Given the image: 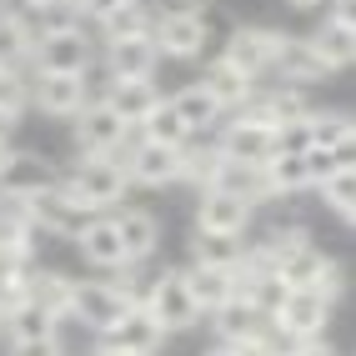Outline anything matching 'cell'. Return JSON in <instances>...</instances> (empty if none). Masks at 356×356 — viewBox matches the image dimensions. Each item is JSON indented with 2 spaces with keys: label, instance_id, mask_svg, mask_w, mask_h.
Listing matches in <instances>:
<instances>
[{
  "label": "cell",
  "instance_id": "39",
  "mask_svg": "<svg viewBox=\"0 0 356 356\" xmlns=\"http://www.w3.org/2000/svg\"><path fill=\"white\" fill-rule=\"evenodd\" d=\"M10 356H65L60 331H56V337H35V341H15V346H10Z\"/></svg>",
  "mask_w": 356,
  "mask_h": 356
},
{
  "label": "cell",
  "instance_id": "6",
  "mask_svg": "<svg viewBox=\"0 0 356 356\" xmlns=\"http://www.w3.org/2000/svg\"><path fill=\"white\" fill-rule=\"evenodd\" d=\"M70 126H76V151H81V156H121L131 140H136V131H131L106 101H96V96L86 101V111H81Z\"/></svg>",
  "mask_w": 356,
  "mask_h": 356
},
{
  "label": "cell",
  "instance_id": "40",
  "mask_svg": "<svg viewBox=\"0 0 356 356\" xmlns=\"http://www.w3.org/2000/svg\"><path fill=\"white\" fill-rule=\"evenodd\" d=\"M115 6H126V0H76V15H81V26H101Z\"/></svg>",
  "mask_w": 356,
  "mask_h": 356
},
{
  "label": "cell",
  "instance_id": "42",
  "mask_svg": "<svg viewBox=\"0 0 356 356\" xmlns=\"http://www.w3.org/2000/svg\"><path fill=\"white\" fill-rule=\"evenodd\" d=\"M10 161H15V146H10V140H0V181H6V171H10Z\"/></svg>",
  "mask_w": 356,
  "mask_h": 356
},
{
  "label": "cell",
  "instance_id": "3",
  "mask_svg": "<svg viewBox=\"0 0 356 356\" xmlns=\"http://www.w3.org/2000/svg\"><path fill=\"white\" fill-rule=\"evenodd\" d=\"M96 65V40L86 35V26H70L56 35H35L31 51V76H86Z\"/></svg>",
  "mask_w": 356,
  "mask_h": 356
},
{
  "label": "cell",
  "instance_id": "20",
  "mask_svg": "<svg viewBox=\"0 0 356 356\" xmlns=\"http://www.w3.org/2000/svg\"><path fill=\"white\" fill-rule=\"evenodd\" d=\"M96 101H106V106L136 131V126L146 121V115H151L165 96H161V86H156V81H106V90H101Z\"/></svg>",
  "mask_w": 356,
  "mask_h": 356
},
{
  "label": "cell",
  "instance_id": "45",
  "mask_svg": "<svg viewBox=\"0 0 356 356\" xmlns=\"http://www.w3.org/2000/svg\"><path fill=\"white\" fill-rule=\"evenodd\" d=\"M96 356H121V351H106V346H96Z\"/></svg>",
  "mask_w": 356,
  "mask_h": 356
},
{
  "label": "cell",
  "instance_id": "12",
  "mask_svg": "<svg viewBox=\"0 0 356 356\" xmlns=\"http://www.w3.org/2000/svg\"><path fill=\"white\" fill-rule=\"evenodd\" d=\"M331 312H337V301L321 296V291H286V301H281V312L271 321L281 331H291L296 341H316V337H326Z\"/></svg>",
  "mask_w": 356,
  "mask_h": 356
},
{
  "label": "cell",
  "instance_id": "26",
  "mask_svg": "<svg viewBox=\"0 0 356 356\" xmlns=\"http://www.w3.org/2000/svg\"><path fill=\"white\" fill-rule=\"evenodd\" d=\"M165 101H171V111L181 115V126L191 131V140H196V136H211V131L226 121V111L211 101L201 86H186V90H176V96H165Z\"/></svg>",
  "mask_w": 356,
  "mask_h": 356
},
{
  "label": "cell",
  "instance_id": "22",
  "mask_svg": "<svg viewBox=\"0 0 356 356\" xmlns=\"http://www.w3.org/2000/svg\"><path fill=\"white\" fill-rule=\"evenodd\" d=\"M261 186H266V201L306 196V191H312V176H306V151H301V156L271 151L266 161H261Z\"/></svg>",
  "mask_w": 356,
  "mask_h": 356
},
{
  "label": "cell",
  "instance_id": "27",
  "mask_svg": "<svg viewBox=\"0 0 356 356\" xmlns=\"http://www.w3.org/2000/svg\"><path fill=\"white\" fill-rule=\"evenodd\" d=\"M241 261H246V236H211V231L191 236V266L241 271Z\"/></svg>",
  "mask_w": 356,
  "mask_h": 356
},
{
  "label": "cell",
  "instance_id": "24",
  "mask_svg": "<svg viewBox=\"0 0 356 356\" xmlns=\"http://www.w3.org/2000/svg\"><path fill=\"white\" fill-rule=\"evenodd\" d=\"M31 51H35L31 20L10 6H0V70H31Z\"/></svg>",
  "mask_w": 356,
  "mask_h": 356
},
{
  "label": "cell",
  "instance_id": "7",
  "mask_svg": "<svg viewBox=\"0 0 356 356\" xmlns=\"http://www.w3.org/2000/svg\"><path fill=\"white\" fill-rule=\"evenodd\" d=\"M281 35H286V31H271V26H236V31L226 35L221 60H226V65H236L246 81H256V86H261V81L271 76V65H276Z\"/></svg>",
  "mask_w": 356,
  "mask_h": 356
},
{
  "label": "cell",
  "instance_id": "25",
  "mask_svg": "<svg viewBox=\"0 0 356 356\" xmlns=\"http://www.w3.org/2000/svg\"><path fill=\"white\" fill-rule=\"evenodd\" d=\"M186 276V291L201 306V316H211L216 306H226L236 296V271H216V266H181Z\"/></svg>",
  "mask_w": 356,
  "mask_h": 356
},
{
  "label": "cell",
  "instance_id": "36",
  "mask_svg": "<svg viewBox=\"0 0 356 356\" xmlns=\"http://www.w3.org/2000/svg\"><path fill=\"white\" fill-rule=\"evenodd\" d=\"M356 146H346V151H306V176H312V191H316V186L326 181V176H337V171H351V165H356V156H351Z\"/></svg>",
  "mask_w": 356,
  "mask_h": 356
},
{
  "label": "cell",
  "instance_id": "21",
  "mask_svg": "<svg viewBox=\"0 0 356 356\" xmlns=\"http://www.w3.org/2000/svg\"><path fill=\"white\" fill-rule=\"evenodd\" d=\"M306 45L316 51V60L337 76V70H351V60H356V26L351 20H337V15H326L321 26L306 35Z\"/></svg>",
  "mask_w": 356,
  "mask_h": 356
},
{
  "label": "cell",
  "instance_id": "9",
  "mask_svg": "<svg viewBox=\"0 0 356 356\" xmlns=\"http://www.w3.org/2000/svg\"><path fill=\"white\" fill-rule=\"evenodd\" d=\"M186 151V146H181ZM181 151L176 146H156V140H131L121 151V165H126V181L131 186H176L181 181Z\"/></svg>",
  "mask_w": 356,
  "mask_h": 356
},
{
  "label": "cell",
  "instance_id": "10",
  "mask_svg": "<svg viewBox=\"0 0 356 356\" xmlns=\"http://www.w3.org/2000/svg\"><path fill=\"white\" fill-rule=\"evenodd\" d=\"M26 81H31V106L40 115H56V121H76L90 101L86 76H26Z\"/></svg>",
  "mask_w": 356,
  "mask_h": 356
},
{
  "label": "cell",
  "instance_id": "38",
  "mask_svg": "<svg viewBox=\"0 0 356 356\" xmlns=\"http://www.w3.org/2000/svg\"><path fill=\"white\" fill-rule=\"evenodd\" d=\"M306 115H312V111H306ZM306 115H296V121H281V126H276V151H286V156L312 151V131H306Z\"/></svg>",
  "mask_w": 356,
  "mask_h": 356
},
{
  "label": "cell",
  "instance_id": "1",
  "mask_svg": "<svg viewBox=\"0 0 356 356\" xmlns=\"http://www.w3.org/2000/svg\"><path fill=\"white\" fill-rule=\"evenodd\" d=\"M60 191L76 206H86L90 216H106V211H115L126 201L131 181H126L121 156H76V165L60 171Z\"/></svg>",
  "mask_w": 356,
  "mask_h": 356
},
{
  "label": "cell",
  "instance_id": "17",
  "mask_svg": "<svg viewBox=\"0 0 356 356\" xmlns=\"http://www.w3.org/2000/svg\"><path fill=\"white\" fill-rule=\"evenodd\" d=\"M271 76H276L281 86H296V90H306V86H321V81H331V70L316 60V51L306 45V35H281V51H276Z\"/></svg>",
  "mask_w": 356,
  "mask_h": 356
},
{
  "label": "cell",
  "instance_id": "32",
  "mask_svg": "<svg viewBox=\"0 0 356 356\" xmlns=\"http://www.w3.org/2000/svg\"><path fill=\"white\" fill-rule=\"evenodd\" d=\"M151 6L146 0H126V6H115L106 20H101V40H126V35H151Z\"/></svg>",
  "mask_w": 356,
  "mask_h": 356
},
{
  "label": "cell",
  "instance_id": "46",
  "mask_svg": "<svg viewBox=\"0 0 356 356\" xmlns=\"http://www.w3.org/2000/svg\"><path fill=\"white\" fill-rule=\"evenodd\" d=\"M0 337H6V331H0Z\"/></svg>",
  "mask_w": 356,
  "mask_h": 356
},
{
  "label": "cell",
  "instance_id": "29",
  "mask_svg": "<svg viewBox=\"0 0 356 356\" xmlns=\"http://www.w3.org/2000/svg\"><path fill=\"white\" fill-rule=\"evenodd\" d=\"M306 131H312V146H316V151H346V146H356V121H351L346 111H321V106H312Z\"/></svg>",
  "mask_w": 356,
  "mask_h": 356
},
{
  "label": "cell",
  "instance_id": "41",
  "mask_svg": "<svg viewBox=\"0 0 356 356\" xmlns=\"http://www.w3.org/2000/svg\"><path fill=\"white\" fill-rule=\"evenodd\" d=\"M296 356H341V351L331 346L326 337H316V341H301V346H296Z\"/></svg>",
  "mask_w": 356,
  "mask_h": 356
},
{
  "label": "cell",
  "instance_id": "34",
  "mask_svg": "<svg viewBox=\"0 0 356 356\" xmlns=\"http://www.w3.org/2000/svg\"><path fill=\"white\" fill-rule=\"evenodd\" d=\"M136 136H140V140H156V146H176V151L191 146V131L181 126V115L171 111V101H161V106L146 115V121L136 126Z\"/></svg>",
  "mask_w": 356,
  "mask_h": 356
},
{
  "label": "cell",
  "instance_id": "19",
  "mask_svg": "<svg viewBox=\"0 0 356 356\" xmlns=\"http://www.w3.org/2000/svg\"><path fill=\"white\" fill-rule=\"evenodd\" d=\"M266 321H271V316H261L246 296H231L226 306L211 312V326H216V341H221V346H251V341H261Z\"/></svg>",
  "mask_w": 356,
  "mask_h": 356
},
{
  "label": "cell",
  "instance_id": "2",
  "mask_svg": "<svg viewBox=\"0 0 356 356\" xmlns=\"http://www.w3.org/2000/svg\"><path fill=\"white\" fill-rule=\"evenodd\" d=\"M151 40L161 60H201L206 56V40H211V20L196 6H176V10H156L151 15Z\"/></svg>",
  "mask_w": 356,
  "mask_h": 356
},
{
  "label": "cell",
  "instance_id": "31",
  "mask_svg": "<svg viewBox=\"0 0 356 356\" xmlns=\"http://www.w3.org/2000/svg\"><path fill=\"white\" fill-rule=\"evenodd\" d=\"M221 165H226V156L216 151V140H206V146H186L181 151V181H191L196 191H211V186L221 181Z\"/></svg>",
  "mask_w": 356,
  "mask_h": 356
},
{
  "label": "cell",
  "instance_id": "14",
  "mask_svg": "<svg viewBox=\"0 0 356 356\" xmlns=\"http://www.w3.org/2000/svg\"><path fill=\"white\" fill-rule=\"evenodd\" d=\"M216 151H221L226 161L261 165V161L276 151V131H271V126H256V121H241V115H226V121H221V136H216Z\"/></svg>",
  "mask_w": 356,
  "mask_h": 356
},
{
  "label": "cell",
  "instance_id": "23",
  "mask_svg": "<svg viewBox=\"0 0 356 356\" xmlns=\"http://www.w3.org/2000/svg\"><path fill=\"white\" fill-rule=\"evenodd\" d=\"M196 86H201L206 96L226 111V115H231V111H236V106H241V101L251 96V90H256V81H246L241 70L226 65L221 56H216V60H206V70H201V81H196Z\"/></svg>",
  "mask_w": 356,
  "mask_h": 356
},
{
  "label": "cell",
  "instance_id": "11",
  "mask_svg": "<svg viewBox=\"0 0 356 356\" xmlns=\"http://www.w3.org/2000/svg\"><path fill=\"white\" fill-rule=\"evenodd\" d=\"M196 231H211V236H246L251 221H256V206L211 186V191H196Z\"/></svg>",
  "mask_w": 356,
  "mask_h": 356
},
{
  "label": "cell",
  "instance_id": "35",
  "mask_svg": "<svg viewBox=\"0 0 356 356\" xmlns=\"http://www.w3.org/2000/svg\"><path fill=\"white\" fill-rule=\"evenodd\" d=\"M316 191H321V206H326L341 226H351V221H356V165H351V171L326 176Z\"/></svg>",
  "mask_w": 356,
  "mask_h": 356
},
{
  "label": "cell",
  "instance_id": "18",
  "mask_svg": "<svg viewBox=\"0 0 356 356\" xmlns=\"http://www.w3.org/2000/svg\"><path fill=\"white\" fill-rule=\"evenodd\" d=\"M76 251L101 271H121L126 266V246H121V231H115V216H90L81 231H76Z\"/></svg>",
  "mask_w": 356,
  "mask_h": 356
},
{
  "label": "cell",
  "instance_id": "28",
  "mask_svg": "<svg viewBox=\"0 0 356 356\" xmlns=\"http://www.w3.org/2000/svg\"><path fill=\"white\" fill-rule=\"evenodd\" d=\"M0 331H6V337H10V346L15 341H35V337H56V331H60V321L51 316V312H45V306L40 301H15L10 306V312L6 316H0Z\"/></svg>",
  "mask_w": 356,
  "mask_h": 356
},
{
  "label": "cell",
  "instance_id": "4",
  "mask_svg": "<svg viewBox=\"0 0 356 356\" xmlns=\"http://www.w3.org/2000/svg\"><path fill=\"white\" fill-rule=\"evenodd\" d=\"M131 306H136V301L115 286V281H76L65 321H76V326H86V331H96V337H106V331L121 321Z\"/></svg>",
  "mask_w": 356,
  "mask_h": 356
},
{
  "label": "cell",
  "instance_id": "16",
  "mask_svg": "<svg viewBox=\"0 0 356 356\" xmlns=\"http://www.w3.org/2000/svg\"><path fill=\"white\" fill-rule=\"evenodd\" d=\"M115 231H121V246H126V266H140L151 261L161 246V216L146 206H115Z\"/></svg>",
  "mask_w": 356,
  "mask_h": 356
},
{
  "label": "cell",
  "instance_id": "33",
  "mask_svg": "<svg viewBox=\"0 0 356 356\" xmlns=\"http://www.w3.org/2000/svg\"><path fill=\"white\" fill-rule=\"evenodd\" d=\"M70 291H76V276H65V271H35L31 276V301H40L56 321H65V312H70Z\"/></svg>",
  "mask_w": 356,
  "mask_h": 356
},
{
  "label": "cell",
  "instance_id": "13",
  "mask_svg": "<svg viewBox=\"0 0 356 356\" xmlns=\"http://www.w3.org/2000/svg\"><path fill=\"white\" fill-rule=\"evenodd\" d=\"M101 60H106L111 81H151L156 65H161V51H156L151 35H126V40H106Z\"/></svg>",
  "mask_w": 356,
  "mask_h": 356
},
{
  "label": "cell",
  "instance_id": "30",
  "mask_svg": "<svg viewBox=\"0 0 356 356\" xmlns=\"http://www.w3.org/2000/svg\"><path fill=\"white\" fill-rule=\"evenodd\" d=\"M60 171L45 156H35V151H15V161H10V171H6V191H15V196H26V191H40V186H51Z\"/></svg>",
  "mask_w": 356,
  "mask_h": 356
},
{
  "label": "cell",
  "instance_id": "15",
  "mask_svg": "<svg viewBox=\"0 0 356 356\" xmlns=\"http://www.w3.org/2000/svg\"><path fill=\"white\" fill-rule=\"evenodd\" d=\"M101 346L106 351H121V356H156L165 346V331L156 326V316L146 312V306H131V312L101 337Z\"/></svg>",
  "mask_w": 356,
  "mask_h": 356
},
{
  "label": "cell",
  "instance_id": "43",
  "mask_svg": "<svg viewBox=\"0 0 356 356\" xmlns=\"http://www.w3.org/2000/svg\"><path fill=\"white\" fill-rule=\"evenodd\" d=\"M291 10H326V0H286Z\"/></svg>",
  "mask_w": 356,
  "mask_h": 356
},
{
  "label": "cell",
  "instance_id": "5",
  "mask_svg": "<svg viewBox=\"0 0 356 356\" xmlns=\"http://www.w3.org/2000/svg\"><path fill=\"white\" fill-rule=\"evenodd\" d=\"M140 306H146V312L156 316V326L165 331V337H176V331H191V326L201 321V306L191 301V291H186L181 266H176V271H161L151 286H146Z\"/></svg>",
  "mask_w": 356,
  "mask_h": 356
},
{
  "label": "cell",
  "instance_id": "44",
  "mask_svg": "<svg viewBox=\"0 0 356 356\" xmlns=\"http://www.w3.org/2000/svg\"><path fill=\"white\" fill-rule=\"evenodd\" d=\"M201 356H241V351H236V346H221V341H216V346H211V351H201Z\"/></svg>",
  "mask_w": 356,
  "mask_h": 356
},
{
  "label": "cell",
  "instance_id": "37",
  "mask_svg": "<svg viewBox=\"0 0 356 356\" xmlns=\"http://www.w3.org/2000/svg\"><path fill=\"white\" fill-rule=\"evenodd\" d=\"M26 106H31V81L20 70H0V111L26 115Z\"/></svg>",
  "mask_w": 356,
  "mask_h": 356
},
{
  "label": "cell",
  "instance_id": "8",
  "mask_svg": "<svg viewBox=\"0 0 356 356\" xmlns=\"http://www.w3.org/2000/svg\"><path fill=\"white\" fill-rule=\"evenodd\" d=\"M20 201H26V211H31V226L45 231V236H70V241H76V231L90 221V211L76 206V201L60 191V176L51 186H40V191H26Z\"/></svg>",
  "mask_w": 356,
  "mask_h": 356
},
{
  "label": "cell",
  "instance_id": "47",
  "mask_svg": "<svg viewBox=\"0 0 356 356\" xmlns=\"http://www.w3.org/2000/svg\"><path fill=\"white\" fill-rule=\"evenodd\" d=\"M0 6H6V0H0Z\"/></svg>",
  "mask_w": 356,
  "mask_h": 356
}]
</instances>
